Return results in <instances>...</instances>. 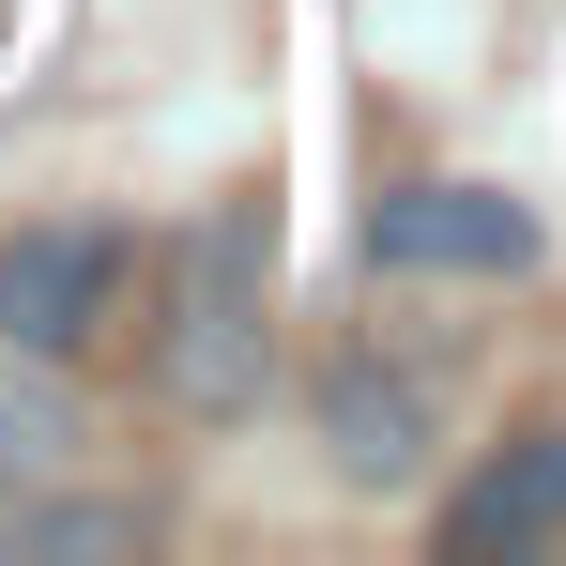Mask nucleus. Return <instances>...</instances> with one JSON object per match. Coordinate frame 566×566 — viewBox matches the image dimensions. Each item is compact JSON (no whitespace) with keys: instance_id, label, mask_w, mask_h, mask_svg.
Segmentation results:
<instances>
[{"instance_id":"1","label":"nucleus","mask_w":566,"mask_h":566,"mask_svg":"<svg viewBox=\"0 0 566 566\" xmlns=\"http://www.w3.org/2000/svg\"><path fill=\"white\" fill-rule=\"evenodd\" d=\"M169 398L185 413H245L261 398V230L230 214L214 276H185V337H169Z\"/></svg>"},{"instance_id":"2","label":"nucleus","mask_w":566,"mask_h":566,"mask_svg":"<svg viewBox=\"0 0 566 566\" xmlns=\"http://www.w3.org/2000/svg\"><path fill=\"white\" fill-rule=\"evenodd\" d=\"M123 291L107 230H0V353H77Z\"/></svg>"},{"instance_id":"3","label":"nucleus","mask_w":566,"mask_h":566,"mask_svg":"<svg viewBox=\"0 0 566 566\" xmlns=\"http://www.w3.org/2000/svg\"><path fill=\"white\" fill-rule=\"evenodd\" d=\"M368 245L398 276H536V214L490 199V185H398Z\"/></svg>"},{"instance_id":"4","label":"nucleus","mask_w":566,"mask_h":566,"mask_svg":"<svg viewBox=\"0 0 566 566\" xmlns=\"http://www.w3.org/2000/svg\"><path fill=\"white\" fill-rule=\"evenodd\" d=\"M322 444H337L353 490H413V474H429V398L353 353V368H322Z\"/></svg>"},{"instance_id":"5","label":"nucleus","mask_w":566,"mask_h":566,"mask_svg":"<svg viewBox=\"0 0 566 566\" xmlns=\"http://www.w3.org/2000/svg\"><path fill=\"white\" fill-rule=\"evenodd\" d=\"M552 521H566V429H521V444L444 505V552L490 566V552H521V536H552Z\"/></svg>"},{"instance_id":"6","label":"nucleus","mask_w":566,"mask_h":566,"mask_svg":"<svg viewBox=\"0 0 566 566\" xmlns=\"http://www.w3.org/2000/svg\"><path fill=\"white\" fill-rule=\"evenodd\" d=\"M77 460V398L46 382V353H0V490H46Z\"/></svg>"},{"instance_id":"7","label":"nucleus","mask_w":566,"mask_h":566,"mask_svg":"<svg viewBox=\"0 0 566 566\" xmlns=\"http://www.w3.org/2000/svg\"><path fill=\"white\" fill-rule=\"evenodd\" d=\"M138 536H154L138 505H31V521H15L31 566H107V552H138Z\"/></svg>"}]
</instances>
